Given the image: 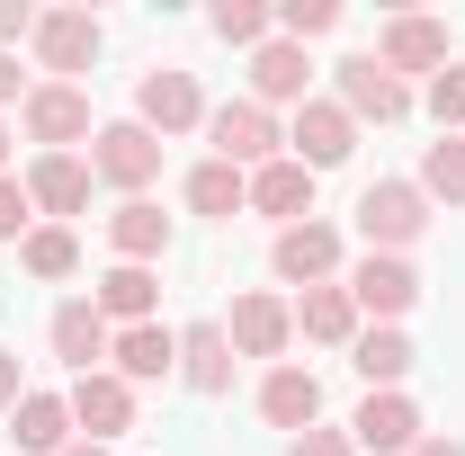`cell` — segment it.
<instances>
[{"label":"cell","instance_id":"1","mask_svg":"<svg viewBox=\"0 0 465 456\" xmlns=\"http://www.w3.org/2000/svg\"><path fill=\"white\" fill-rule=\"evenodd\" d=\"M358 233H367V251H394V260H403L411 242L430 233V197H420V179H376V188L358 197Z\"/></svg>","mask_w":465,"mask_h":456},{"label":"cell","instance_id":"2","mask_svg":"<svg viewBox=\"0 0 465 456\" xmlns=\"http://www.w3.org/2000/svg\"><path fill=\"white\" fill-rule=\"evenodd\" d=\"M206 134H215V162H232V171H269V162L287 153L278 116L260 108V99H224V108H206Z\"/></svg>","mask_w":465,"mask_h":456},{"label":"cell","instance_id":"3","mask_svg":"<svg viewBox=\"0 0 465 456\" xmlns=\"http://www.w3.org/2000/svg\"><path fill=\"white\" fill-rule=\"evenodd\" d=\"M18 125H27V144H45V153H72V144H90L99 125H90V90L81 81H36L27 99H18Z\"/></svg>","mask_w":465,"mask_h":456},{"label":"cell","instance_id":"4","mask_svg":"<svg viewBox=\"0 0 465 456\" xmlns=\"http://www.w3.org/2000/svg\"><path fill=\"white\" fill-rule=\"evenodd\" d=\"M90 179H108V188H125V197H143V188L162 179V134H143L134 116H125V125H99V134H90Z\"/></svg>","mask_w":465,"mask_h":456},{"label":"cell","instance_id":"5","mask_svg":"<svg viewBox=\"0 0 465 456\" xmlns=\"http://www.w3.org/2000/svg\"><path fill=\"white\" fill-rule=\"evenodd\" d=\"M134 125L143 134H197L206 125V90H197V72H143V90H134Z\"/></svg>","mask_w":465,"mask_h":456},{"label":"cell","instance_id":"6","mask_svg":"<svg viewBox=\"0 0 465 456\" xmlns=\"http://www.w3.org/2000/svg\"><path fill=\"white\" fill-rule=\"evenodd\" d=\"M349 304H358V313H376V322H403L411 304H420V269L394 260V251H367V260L349 269Z\"/></svg>","mask_w":465,"mask_h":456},{"label":"cell","instance_id":"7","mask_svg":"<svg viewBox=\"0 0 465 456\" xmlns=\"http://www.w3.org/2000/svg\"><path fill=\"white\" fill-rule=\"evenodd\" d=\"M27 45H36V63H45L54 81H72V72H90V63H99L108 36H99V18H90V9H36V36H27Z\"/></svg>","mask_w":465,"mask_h":456},{"label":"cell","instance_id":"8","mask_svg":"<svg viewBox=\"0 0 465 456\" xmlns=\"http://www.w3.org/2000/svg\"><path fill=\"white\" fill-rule=\"evenodd\" d=\"M376 63L403 81V72H448V18H420V9H403V18H385V36H376Z\"/></svg>","mask_w":465,"mask_h":456},{"label":"cell","instance_id":"9","mask_svg":"<svg viewBox=\"0 0 465 456\" xmlns=\"http://www.w3.org/2000/svg\"><path fill=\"white\" fill-rule=\"evenodd\" d=\"M287 153L304 162V171H331V162H349V153H358V125H349V108H341V99H304V108H295V125H287Z\"/></svg>","mask_w":465,"mask_h":456},{"label":"cell","instance_id":"10","mask_svg":"<svg viewBox=\"0 0 465 456\" xmlns=\"http://www.w3.org/2000/svg\"><path fill=\"white\" fill-rule=\"evenodd\" d=\"M72 430H81V439H99V448H108L116 430H134V385H125V376H116V367H99V376H72Z\"/></svg>","mask_w":465,"mask_h":456},{"label":"cell","instance_id":"11","mask_svg":"<svg viewBox=\"0 0 465 456\" xmlns=\"http://www.w3.org/2000/svg\"><path fill=\"white\" fill-rule=\"evenodd\" d=\"M341 108H349V125H403L411 90H403L376 55H349V63H341Z\"/></svg>","mask_w":465,"mask_h":456},{"label":"cell","instance_id":"12","mask_svg":"<svg viewBox=\"0 0 465 456\" xmlns=\"http://www.w3.org/2000/svg\"><path fill=\"white\" fill-rule=\"evenodd\" d=\"M116 349V322L90 304V295H72V304H54V358L72 367V376H99Z\"/></svg>","mask_w":465,"mask_h":456},{"label":"cell","instance_id":"13","mask_svg":"<svg viewBox=\"0 0 465 456\" xmlns=\"http://www.w3.org/2000/svg\"><path fill=\"white\" fill-rule=\"evenodd\" d=\"M269 269H278L287 286H331V278H341V233L304 215V224H287V233H278V251H269Z\"/></svg>","mask_w":465,"mask_h":456},{"label":"cell","instance_id":"14","mask_svg":"<svg viewBox=\"0 0 465 456\" xmlns=\"http://www.w3.org/2000/svg\"><path fill=\"white\" fill-rule=\"evenodd\" d=\"M349 448L411 456V448H420V411H411V394H367V402H358V421H349Z\"/></svg>","mask_w":465,"mask_h":456},{"label":"cell","instance_id":"15","mask_svg":"<svg viewBox=\"0 0 465 456\" xmlns=\"http://www.w3.org/2000/svg\"><path fill=\"white\" fill-rule=\"evenodd\" d=\"M224 341L242 349V358H278V349L295 341V304L287 295H242L232 322H224Z\"/></svg>","mask_w":465,"mask_h":456},{"label":"cell","instance_id":"16","mask_svg":"<svg viewBox=\"0 0 465 456\" xmlns=\"http://www.w3.org/2000/svg\"><path fill=\"white\" fill-rule=\"evenodd\" d=\"M260 421L304 439V430L322 421V385H313V367H269V376H260Z\"/></svg>","mask_w":465,"mask_h":456},{"label":"cell","instance_id":"17","mask_svg":"<svg viewBox=\"0 0 465 456\" xmlns=\"http://www.w3.org/2000/svg\"><path fill=\"white\" fill-rule=\"evenodd\" d=\"M9 448L18 456H63L72 448V402L63 394H18L9 402Z\"/></svg>","mask_w":465,"mask_h":456},{"label":"cell","instance_id":"18","mask_svg":"<svg viewBox=\"0 0 465 456\" xmlns=\"http://www.w3.org/2000/svg\"><path fill=\"white\" fill-rule=\"evenodd\" d=\"M108 367L125 376V385H162V376H179V332H162V322H134V332H116Z\"/></svg>","mask_w":465,"mask_h":456},{"label":"cell","instance_id":"19","mask_svg":"<svg viewBox=\"0 0 465 456\" xmlns=\"http://www.w3.org/2000/svg\"><path fill=\"white\" fill-rule=\"evenodd\" d=\"M251 206H260V215H278V233L304 224V215H313V171H304L295 153H278L269 171H251Z\"/></svg>","mask_w":465,"mask_h":456},{"label":"cell","instance_id":"20","mask_svg":"<svg viewBox=\"0 0 465 456\" xmlns=\"http://www.w3.org/2000/svg\"><path fill=\"white\" fill-rule=\"evenodd\" d=\"M411 358H420V349H411L394 322H376V332H358V341H349V367L367 376V394H403Z\"/></svg>","mask_w":465,"mask_h":456},{"label":"cell","instance_id":"21","mask_svg":"<svg viewBox=\"0 0 465 456\" xmlns=\"http://www.w3.org/2000/svg\"><path fill=\"white\" fill-rule=\"evenodd\" d=\"M179 385H188V394H224V385H232L224 322H188V332H179Z\"/></svg>","mask_w":465,"mask_h":456},{"label":"cell","instance_id":"22","mask_svg":"<svg viewBox=\"0 0 465 456\" xmlns=\"http://www.w3.org/2000/svg\"><path fill=\"white\" fill-rule=\"evenodd\" d=\"M304 81H313V63H304V45H287V36H269L260 55H251V99L260 108H304Z\"/></svg>","mask_w":465,"mask_h":456},{"label":"cell","instance_id":"23","mask_svg":"<svg viewBox=\"0 0 465 456\" xmlns=\"http://www.w3.org/2000/svg\"><path fill=\"white\" fill-rule=\"evenodd\" d=\"M27 197H36L45 215H81V206H90V162H81V153H36V162H27Z\"/></svg>","mask_w":465,"mask_h":456},{"label":"cell","instance_id":"24","mask_svg":"<svg viewBox=\"0 0 465 456\" xmlns=\"http://www.w3.org/2000/svg\"><path fill=\"white\" fill-rule=\"evenodd\" d=\"M90 304H99L108 322H125V332H134V322H153V304H162V278H153V269H134V260H116L108 278L90 286Z\"/></svg>","mask_w":465,"mask_h":456},{"label":"cell","instance_id":"25","mask_svg":"<svg viewBox=\"0 0 465 456\" xmlns=\"http://www.w3.org/2000/svg\"><path fill=\"white\" fill-rule=\"evenodd\" d=\"M108 242H116V260H134V269H143V260H162V251H171V215H162L153 197H125V206L108 215Z\"/></svg>","mask_w":465,"mask_h":456},{"label":"cell","instance_id":"26","mask_svg":"<svg viewBox=\"0 0 465 456\" xmlns=\"http://www.w3.org/2000/svg\"><path fill=\"white\" fill-rule=\"evenodd\" d=\"M295 332L322 349H349L358 341V304H349V286H304L295 295Z\"/></svg>","mask_w":465,"mask_h":456},{"label":"cell","instance_id":"27","mask_svg":"<svg viewBox=\"0 0 465 456\" xmlns=\"http://www.w3.org/2000/svg\"><path fill=\"white\" fill-rule=\"evenodd\" d=\"M188 206H197V215H242V206H251V171L197 162V171H188Z\"/></svg>","mask_w":465,"mask_h":456},{"label":"cell","instance_id":"28","mask_svg":"<svg viewBox=\"0 0 465 456\" xmlns=\"http://www.w3.org/2000/svg\"><path fill=\"white\" fill-rule=\"evenodd\" d=\"M18 269H27V278H72V269H81V242H72V224H36L27 242H18Z\"/></svg>","mask_w":465,"mask_h":456},{"label":"cell","instance_id":"29","mask_svg":"<svg viewBox=\"0 0 465 456\" xmlns=\"http://www.w3.org/2000/svg\"><path fill=\"white\" fill-rule=\"evenodd\" d=\"M420 197H448V206H465V134H439V144L420 153Z\"/></svg>","mask_w":465,"mask_h":456},{"label":"cell","instance_id":"30","mask_svg":"<svg viewBox=\"0 0 465 456\" xmlns=\"http://www.w3.org/2000/svg\"><path fill=\"white\" fill-rule=\"evenodd\" d=\"M269 27H278V9H260V0H215V36L224 45H269Z\"/></svg>","mask_w":465,"mask_h":456},{"label":"cell","instance_id":"31","mask_svg":"<svg viewBox=\"0 0 465 456\" xmlns=\"http://www.w3.org/2000/svg\"><path fill=\"white\" fill-rule=\"evenodd\" d=\"M341 27V0H278V36L304 45V36H331Z\"/></svg>","mask_w":465,"mask_h":456},{"label":"cell","instance_id":"32","mask_svg":"<svg viewBox=\"0 0 465 456\" xmlns=\"http://www.w3.org/2000/svg\"><path fill=\"white\" fill-rule=\"evenodd\" d=\"M430 116H439V134H465V63H448L430 81Z\"/></svg>","mask_w":465,"mask_h":456},{"label":"cell","instance_id":"33","mask_svg":"<svg viewBox=\"0 0 465 456\" xmlns=\"http://www.w3.org/2000/svg\"><path fill=\"white\" fill-rule=\"evenodd\" d=\"M27 215H36V197H27V179H9V171H0V242H27V233H36Z\"/></svg>","mask_w":465,"mask_h":456},{"label":"cell","instance_id":"34","mask_svg":"<svg viewBox=\"0 0 465 456\" xmlns=\"http://www.w3.org/2000/svg\"><path fill=\"white\" fill-rule=\"evenodd\" d=\"M287 456H358V448H349V430H322V421H313L304 439H287Z\"/></svg>","mask_w":465,"mask_h":456},{"label":"cell","instance_id":"35","mask_svg":"<svg viewBox=\"0 0 465 456\" xmlns=\"http://www.w3.org/2000/svg\"><path fill=\"white\" fill-rule=\"evenodd\" d=\"M18 36H36V9H27V0H0V55H9Z\"/></svg>","mask_w":465,"mask_h":456},{"label":"cell","instance_id":"36","mask_svg":"<svg viewBox=\"0 0 465 456\" xmlns=\"http://www.w3.org/2000/svg\"><path fill=\"white\" fill-rule=\"evenodd\" d=\"M9 402H18V358L0 349V421H9Z\"/></svg>","mask_w":465,"mask_h":456},{"label":"cell","instance_id":"37","mask_svg":"<svg viewBox=\"0 0 465 456\" xmlns=\"http://www.w3.org/2000/svg\"><path fill=\"white\" fill-rule=\"evenodd\" d=\"M0 99H18V55H0Z\"/></svg>","mask_w":465,"mask_h":456},{"label":"cell","instance_id":"38","mask_svg":"<svg viewBox=\"0 0 465 456\" xmlns=\"http://www.w3.org/2000/svg\"><path fill=\"white\" fill-rule=\"evenodd\" d=\"M411 456H465V448H457V439H420Z\"/></svg>","mask_w":465,"mask_h":456},{"label":"cell","instance_id":"39","mask_svg":"<svg viewBox=\"0 0 465 456\" xmlns=\"http://www.w3.org/2000/svg\"><path fill=\"white\" fill-rule=\"evenodd\" d=\"M63 456H108V448H99V439H72V448H63Z\"/></svg>","mask_w":465,"mask_h":456},{"label":"cell","instance_id":"40","mask_svg":"<svg viewBox=\"0 0 465 456\" xmlns=\"http://www.w3.org/2000/svg\"><path fill=\"white\" fill-rule=\"evenodd\" d=\"M0 162H9V125H0Z\"/></svg>","mask_w":465,"mask_h":456}]
</instances>
